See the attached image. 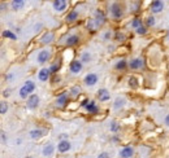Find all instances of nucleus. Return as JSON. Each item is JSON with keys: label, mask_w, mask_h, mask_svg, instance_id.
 I'll return each mask as SVG.
<instances>
[{"label": "nucleus", "mask_w": 169, "mask_h": 158, "mask_svg": "<svg viewBox=\"0 0 169 158\" xmlns=\"http://www.w3.org/2000/svg\"><path fill=\"white\" fill-rule=\"evenodd\" d=\"M34 90H35V83H34V82L33 80H26L23 83V86L20 88L18 95H20L21 99H29Z\"/></svg>", "instance_id": "f257e3e1"}, {"label": "nucleus", "mask_w": 169, "mask_h": 158, "mask_svg": "<svg viewBox=\"0 0 169 158\" xmlns=\"http://www.w3.org/2000/svg\"><path fill=\"white\" fill-rule=\"evenodd\" d=\"M49 57H51V51L49 49H42L38 52V57H36V62H38L39 65L44 64V62H47L49 60Z\"/></svg>", "instance_id": "f03ea898"}, {"label": "nucleus", "mask_w": 169, "mask_h": 158, "mask_svg": "<svg viewBox=\"0 0 169 158\" xmlns=\"http://www.w3.org/2000/svg\"><path fill=\"white\" fill-rule=\"evenodd\" d=\"M109 12H111V16L113 18H121L122 17V9H121V5L118 3H112L109 5Z\"/></svg>", "instance_id": "7ed1b4c3"}, {"label": "nucleus", "mask_w": 169, "mask_h": 158, "mask_svg": "<svg viewBox=\"0 0 169 158\" xmlns=\"http://www.w3.org/2000/svg\"><path fill=\"white\" fill-rule=\"evenodd\" d=\"M129 67L133 69V70H141V69L145 67V60L141 57H135L133 60L129 61Z\"/></svg>", "instance_id": "20e7f679"}, {"label": "nucleus", "mask_w": 169, "mask_h": 158, "mask_svg": "<svg viewBox=\"0 0 169 158\" xmlns=\"http://www.w3.org/2000/svg\"><path fill=\"white\" fill-rule=\"evenodd\" d=\"M40 104V99L38 95H31V96L27 99V103H26V106H27V109H36L39 106Z\"/></svg>", "instance_id": "39448f33"}, {"label": "nucleus", "mask_w": 169, "mask_h": 158, "mask_svg": "<svg viewBox=\"0 0 169 158\" xmlns=\"http://www.w3.org/2000/svg\"><path fill=\"white\" fill-rule=\"evenodd\" d=\"M98 80H99V77H98V74L95 73H90V74H87L83 82H85V84L87 87H92V86H95L98 83Z\"/></svg>", "instance_id": "423d86ee"}, {"label": "nucleus", "mask_w": 169, "mask_h": 158, "mask_svg": "<svg viewBox=\"0 0 169 158\" xmlns=\"http://www.w3.org/2000/svg\"><path fill=\"white\" fill-rule=\"evenodd\" d=\"M82 69H83V64L79 60L72 61V64L69 65V71L72 74H79L81 71H82Z\"/></svg>", "instance_id": "0eeeda50"}, {"label": "nucleus", "mask_w": 169, "mask_h": 158, "mask_svg": "<svg viewBox=\"0 0 169 158\" xmlns=\"http://www.w3.org/2000/svg\"><path fill=\"white\" fill-rule=\"evenodd\" d=\"M165 8V3L161 0H154L151 3V10L152 13H160V12Z\"/></svg>", "instance_id": "6e6552de"}, {"label": "nucleus", "mask_w": 169, "mask_h": 158, "mask_svg": "<svg viewBox=\"0 0 169 158\" xmlns=\"http://www.w3.org/2000/svg\"><path fill=\"white\" fill-rule=\"evenodd\" d=\"M68 101H69V97H68L66 93H61L57 96V99H56V106H59V108H65Z\"/></svg>", "instance_id": "1a4fd4ad"}, {"label": "nucleus", "mask_w": 169, "mask_h": 158, "mask_svg": "<svg viewBox=\"0 0 169 158\" xmlns=\"http://www.w3.org/2000/svg\"><path fill=\"white\" fill-rule=\"evenodd\" d=\"M51 70L49 69H47V67H42L40 70H39V73H38V79L40 80V82H46V80H48L49 79V77H51Z\"/></svg>", "instance_id": "9d476101"}, {"label": "nucleus", "mask_w": 169, "mask_h": 158, "mask_svg": "<svg viewBox=\"0 0 169 158\" xmlns=\"http://www.w3.org/2000/svg\"><path fill=\"white\" fill-rule=\"evenodd\" d=\"M52 7L56 12H62L65 10L66 7H68V3L65 2V0H56V2L52 3Z\"/></svg>", "instance_id": "9b49d317"}, {"label": "nucleus", "mask_w": 169, "mask_h": 158, "mask_svg": "<svg viewBox=\"0 0 169 158\" xmlns=\"http://www.w3.org/2000/svg\"><path fill=\"white\" fill-rule=\"evenodd\" d=\"M70 148H72V145L68 140H61L57 144V150L60 152V153H66V152L70 150Z\"/></svg>", "instance_id": "f8f14e48"}, {"label": "nucleus", "mask_w": 169, "mask_h": 158, "mask_svg": "<svg viewBox=\"0 0 169 158\" xmlns=\"http://www.w3.org/2000/svg\"><path fill=\"white\" fill-rule=\"evenodd\" d=\"M134 154V149L130 148V147H126V148H122L120 150V153H118V156H120L121 158H131Z\"/></svg>", "instance_id": "ddd939ff"}, {"label": "nucleus", "mask_w": 169, "mask_h": 158, "mask_svg": "<svg viewBox=\"0 0 169 158\" xmlns=\"http://www.w3.org/2000/svg\"><path fill=\"white\" fill-rule=\"evenodd\" d=\"M98 97H99L100 101L105 103V101H108L111 99V95H109L108 90H105V88H100V90L98 91Z\"/></svg>", "instance_id": "4468645a"}, {"label": "nucleus", "mask_w": 169, "mask_h": 158, "mask_svg": "<svg viewBox=\"0 0 169 158\" xmlns=\"http://www.w3.org/2000/svg\"><path fill=\"white\" fill-rule=\"evenodd\" d=\"M95 22H96L98 26H100V25H103L105 22V16L100 9H98L95 12Z\"/></svg>", "instance_id": "2eb2a0df"}, {"label": "nucleus", "mask_w": 169, "mask_h": 158, "mask_svg": "<svg viewBox=\"0 0 169 158\" xmlns=\"http://www.w3.org/2000/svg\"><path fill=\"white\" fill-rule=\"evenodd\" d=\"M79 42V38L78 35H69L66 38V40H65V44L68 47H73V46H76V44H78Z\"/></svg>", "instance_id": "dca6fc26"}, {"label": "nucleus", "mask_w": 169, "mask_h": 158, "mask_svg": "<svg viewBox=\"0 0 169 158\" xmlns=\"http://www.w3.org/2000/svg\"><path fill=\"white\" fill-rule=\"evenodd\" d=\"M53 150H55L53 145H52V144H47V145H44V147H43L42 154L44 156V157H51V156L53 154Z\"/></svg>", "instance_id": "f3484780"}, {"label": "nucleus", "mask_w": 169, "mask_h": 158, "mask_svg": "<svg viewBox=\"0 0 169 158\" xmlns=\"http://www.w3.org/2000/svg\"><path fill=\"white\" fill-rule=\"evenodd\" d=\"M125 104H126V100H125L124 97H117L116 100H115V104H113V109L115 110H118V109H121L122 108V106L125 105Z\"/></svg>", "instance_id": "a211bd4d"}, {"label": "nucleus", "mask_w": 169, "mask_h": 158, "mask_svg": "<svg viewBox=\"0 0 169 158\" xmlns=\"http://www.w3.org/2000/svg\"><path fill=\"white\" fill-rule=\"evenodd\" d=\"M52 40H53V33H46L40 38V42L43 44H49V43H52Z\"/></svg>", "instance_id": "6ab92c4d"}, {"label": "nucleus", "mask_w": 169, "mask_h": 158, "mask_svg": "<svg viewBox=\"0 0 169 158\" xmlns=\"http://www.w3.org/2000/svg\"><path fill=\"white\" fill-rule=\"evenodd\" d=\"M29 135H30L31 139H34V140H38V139H40V137L43 136V131H40V130H30Z\"/></svg>", "instance_id": "aec40b11"}, {"label": "nucleus", "mask_w": 169, "mask_h": 158, "mask_svg": "<svg viewBox=\"0 0 169 158\" xmlns=\"http://www.w3.org/2000/svg\"><path fill=\"white\" fill-rule=\"evenodd\" d=\"M115 67H116V70H125V69L128 67V62H126V60H120V61H117L116 62V65H115Z\"/></svg>", "instance_id": "412c9836"}, {"label": "nucleus", "mask_w": 169, "mask_h": 158, "mask_svg": "<svg viewBox=\"0 0 169 158\" xmlns=\"http://www.w3.org/2000/svg\"><path fill=\"white\" fill-rule=\"evenodd\" d=\"M85 109L89 113H96L98 111V106L95 105V101H90V103L85 106Z\"/></svg>", "instance_id": "4be33fe9"}, {"label": "nucleus", "mask_w": 169, "mask_h": 158, "mask_svg": "<svg viewBox=\"0 0 169 158\" xmlns=\"http://www.w3.org/2000/svg\"><path fill=\"white\" fill-rule=\"evenodd\" d=\"M23 5H25V2H22V0H13L12 2V8L15 10H20L21 8H23Z\"/></svg>", "instance_id": "5701e85b"}, {"label": "nucleus", "mask_w": 169, "mask_h": 158, "mask_svg": "<svg viewBox=\"0 0 169 158\" xmlns=\"http://www.w3.org/2000/svg\"><path fill=\"white\" fill-rule=\"evenodd\" d=\"M78 16H79V14H78V12H77V10H72L70 13L66 16V21H68V22H73V21H76L77 18H78Z\"/></svg>", "instance_id": "b1692460"}, {"label": "nucleus", "mask_w": 169, "mask_h": 158, "mask_svg": "<svg viewBox=\"0 0 169 158\" xmlns=\"http://www.w3.org/2000/svg\"><path fill=\"white\" fill-rule=\"evenodd\" d=\"M128 84L131 88H137V87H138V79H137V77H130L129 80H128Z\"/></svg>", "instance_id": "393cba45"}, {"label": "nucleus", "mask_w": 169, "mask_h": 158, "mask_svg": "<svg viewBox=\"0 0 169 158\" xmlns=\"http://www.w3.org/2000/svg\"><path fill=\"white\" fill-rule=\"evenodd\" d=\"M130 26L133 27V29H135V30H137L138 27H141V26H142V21L139 20V18H134V20L130 22Z\"/></svg>", "instance_id": "a878e982"}, {"label": "nucleus", "mask_w": 169, "mask_h": 158, "mask_svg": "<svg viewBox=\"0 0 169 158\" xmlns=\"http://www.w3.org/2000/svg\"><path fill=\"white\" fill-rule=\"evenodd\" d=\"M91 61V55L89 53V52H85V53H82V56H81V62H90Z\"/></svg>", "instance_id": "bb28decb"}, {"label": "nucleus", "mask_w": 169, "mask_h": 158, "mask_svg": "<svg viewBox=\"0 0 169 158\" xmlns=\"http://www.w3.org/2000/svg\"><path fill=\"white\" fill-rule=\"evenodd\" d=\"M3 36L4 38H8V39H12V40H16L17 39V36L12 33V31H9V30H7V31H4L3 33Z\"/></svg>", "instance_id": "cd10ccee"}, {"label": "nucleus", "mask_w": 169, "mask_h": 158, "mask_svg": "<svg viewBox=\"0 0 169 158\" xmlns=\"http://www.w3.org/2000/svg\"><path fill=\"white\" fill-rule=\"evenodd\" d=\"M155 22H156L155 17H154V16H148V17H147V20H146V26H148V27L155 26Z\"/></svg>", "instance_id": "c85d7f7f"}, {"label": "nucleus", "mask_w": 169, "mask_h": 158, "mask_svg": "<svg viewBox=\"0 0 169 158\" xmlns=\"http://www.w3.org/2000/svg\"><path fill=\"white\" fill-rule=\"evenodd\" d=\"M96 27H98V25H96L95 20H90V21H87V29H89V30L94 31Z\"/></svg>", "instance_id": "c756f323"}, {"label": "nucleus", "mask_w": 169, "mask_h": 158, "mask_svg": "<svg viewBox=\"0 0 169 158\" xmlns=\"http://www.w3.org/2000/svg\"><path fill=\"white\" fill-rule=\"evenodd\" d=\"M7 110H8L7 103H5V101H2V104H0V113H2V114H5V113H7Z\"/></svg>", "instance_id": "7c9ffc66"}, {"label": "nucleus", "mask_w": 169, "mask_h": 158, "mask_svg": "<svg viewBox=\"0 0 169 158\" xmlns=\"http://www.w3.org/2000/svg\"><path fill=\"white\" fill-rule=\"evenodd\" d=\"M59 69H60V64H59V62H56V64L51 65L49 70H51V73H56V71H59Z\"/></svg>", "instance_id": "2f4dec72"}, {"label": "nucleus", "mask_w": 169, "mask_h": 158, "mask_svg": "<svg viewBox=\"0 0 169 158\" xmlns=\"http://www.w3.org/2000/svg\"><path fill=\"white\" fill-rule=\"evenodd\" d=\"M137 33H138L139 35H145V34L147 33V29H146V26H143V25H142L141 27L137 29Z\"/></svg>", "instance_id": "473e14b6"}, {"label": "nucleus", "mask_w": 169, "mask_h": 158, "mask_svg": "<svg viewBox=\"0 0 169 158\" xmlns=\"http://www.w3.org/2000/svg\"><path fill=\"white\" fill-rule=\"evenodd\" d=\"M109 128H111V131H112V132H117L120 127H118V124H117L116 122H112V123H111V126H109Z\"/></svg>", "instance_id": "72a5a7b5"}, {"label": "nucleus", "mask_w": 169, "mask_h": 158, "mask_svg": "<svg viewBox=\"0 0 169 158\" xmlns=\"http://www.w3.org/2000/svg\"><path fill=\"white\" fill-rule=\"evenodd\" d=\"M79 91H81V90H79V87L76 86V87H73L72 90H70V95H72V96H76V95L79 93Z\"/></svg>", "instance_id": "f704fd0d"}, {"label": "nucleus", "mask_w": 169, "mask_h": 158, "mask_svg": "<svg viewBox=\"0 0 169 158\" xmlns=\"http://www.w3.org/2000/svg\"><path fill=\"white\" fill-rule=\"evenodd\" d=\"M116 39L118 42H122V40H125V35L122 33H116Z\"/></svg>", "instance_id": "c9c22d12"}, {"label": "nucleus", "mask_w": 169, "mask_h": 158, "mask_svg": "<svg viewBox=\"0 0 169 158\" xmlns=\"http://www.w3.org/2000/svg\"><path fill=\"white\" fill-rule=\"evenodd\" d=\"M111 38H112V33H111V31H105V33L103 34V39L104 40H108V39H111Z\"/></svg>", "instance_id": "e433bc0d"}, {"label": "nucleus", "mask_w": 169, "mask_h": 158, "mask_svg": "<svg viewBox=\"0 0 169 158\" xmlns=\"http://www.w3.org/2000/svg\"><path fill=\"white\" fill-rule=\"evenodd\" d=\"M98 158H108V153H105V152H103V153H100L98 156Z\"/></svg>", "instance_id": "4c0bfd02"}, {"label": "nucleus", "mask_w": 169, "mask_h": 158, "mask_svg": "<svg viewBox=\"0 0 169 158\" xmlns=\"http://www.w3.org/2000/svg\"><path fill=\"white\" fill-rule=\"evenodd\" d=\"M164 123H165V126H168V127H169V114L165 115V118H164Z\"/></svg>", "instance_id": "58836bf2"}, {"label": "nucleus", "mask_w": 169, "mask_h": 158, "mask_svg": "<svg viewBox=\"0 0 169 158\" xmlns=\"http://www.w3.org/2000/svg\"><path fill=\"white\" fill-rule=\"evenodd\" d=\"M2 141H3V143H5V141H7V136H5V134H4V132H2Z\"/></svg>", "instance_id": "ea45409f"}, {"label": "nucleus", "mask_w": 169, "mask_h": 158, "mask_svg": "<svg viewBox=\"0 0 169 158\" xmlns=\"http://www.w3.org/2000/svg\"><path fill=\"white\" fill-rule=\"evenodd\" d=\"M66 137H68V135H60V136H59L60 140H61V139H66Z\"/></svg>", "instance_id": "a19ab883"}, {"label": "nucleus", "mask_w": 169, "mask_h": 158, "mask_svg": "<svg viewBox=\"0 0 169 158\" xmlns=\"http://www.w3.org/2000/svg\"><path fill=\"white\" fill-rule=\"evenodd\" d=\"M9 96V91H5L4 92V97H8Z\"/></svg>", "instance_id": "79ce46f5"}, {"label": "nucleus", "mask_w": 169, "mask_h": 158, "mask_svg": "<svg viewBox=\"0 0 169 158\" xmlns=\"http://www.w3.org/2000/svg\"><path fill=\"white\" fill-rule=\"evenodd\" d=\"M167 40H169V31H168V34H167Z\"/></svg>", "instance_id": "37998d69"}, {"label": "nucleus", "mask_w": 169, "mask_h": 158, "mask_svg": "<svg viewBox=\"0 0 169 158\" xmlns=\"http://www.w3.org/2000/svg\"><path fill=\"white\" fill-rule=\"evenodd\" d=\"M29 158H30V157H29Z\"/></svg>", "instance_id": "c03bdc74"}]
</instances>
